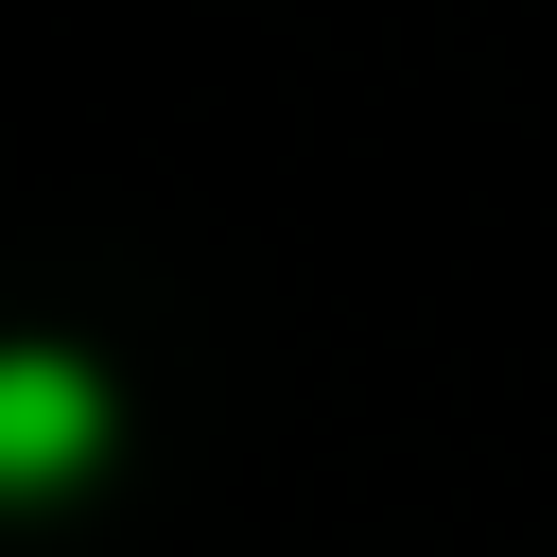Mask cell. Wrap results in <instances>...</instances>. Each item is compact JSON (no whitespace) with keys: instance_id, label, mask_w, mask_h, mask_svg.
<instances>
[{"instance_id":"6da1fadb","label":"cell","mask_w":557,"mask_h":557,"mask_svg":"<svg viewBox=\"0 0 557 557\" xmlns=\"http://www.w3.org/2000/svg\"><path fill=\"white\" fill-rule=\"evenodd\" d=\"M87 435H104V400H87V366H52V348H17V366H0V487H52V470H87Z\"/></svg>"}]
</instances>
